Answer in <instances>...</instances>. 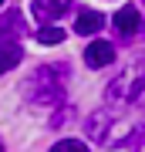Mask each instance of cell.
Segmentation results:
<instances>
[{
  "instance_id": "cell-15",
  "label": "cell",
  "mask_w": 145,
  "mask_h": 152,
  "mask_svg": "<svg viewBox=\"0 0 145 152\" xmlns=\"http://www.w3.org/2000/svg\"><path fill=\"white\" fill-rule=\"evenodd\" d=\"M142 4H145V0H142Z\"/></svg>"
},
{
  "instance_id": "cell-10",
  "label": "cell",
  "mask_w": 145,
  "mask_h": 152,
  "mask_svg": "<svg viewBox=\"0 0 145 152\" xmlns=\"http://www.w3.org/2000/svg\"><path fill=\"white\" fill-rule=\"evenodd\" d=\"M51 152H88V145L81 139H61V142H54Z\"/></svg>"
},
{
  "instance_id": "cell-4",
  "label": "cell",
  "mask_w": 145,
  "mask_h": 152,
  "mask_svg": "<svg viewBox=\"0 0 145 152\" xmlns=\"http://www.w3.org/2000/svg\"><path fill=\"white\" fill-rule=\"evenodd\" d=\"M115 61V48L108 41H91L85 48V64L88 68H105V64H111Z\"/></svg>"
},
{
  "instance_id": "cell-7",
  "label": "cell",
  "mask_w": 145,
  "mask_h": 152,
  "mask_svg": "<svg viewBox=\"0 0 145 152\" xmlns=\"http://www.w3.org/2000/svg\"><path fill=\"white\" fill-rule=\"evenodd\" d=\"M24 51L17 41H0V75H7V71H14L17 64H20Z\"/></svg>"
},
{
  "instance_id": "cell-13",
  "label": "cell",
  "mask_w": 145,
  "mask_h": 152,
  "mask_svg": "<svg viewBox=\"0 0 145 152\" xmlns=\"http://www.w3.org/2000/svg\"><path fill=\"white\" fill-rule=\"evenodd\" d=\"M0 152H4V142H0Z\"/></svg>"
},
{
  "instance_id": "cell-8",
  "label": "cell",
  "mask_w": 145,
  "mask_h": 152,
  "mask_svg": "<svg viewBox=\"0 0 145 152\" xmlns=\"http://www.w3.org/2000/svg\"><path fill=\"white\" fill-rule=\"evenodd\" d=\"M101 27H105V14H98V10H81L78 20H74L78 34H98Z\"/></svg>"
},
{
  "instance_id": "cell-14",
  "label": "cell",
  "mask_w": 145,
  "mask_h": 152,
  "mask_svg": "<svg viewBox=\"0 0 145 152\" xmlns=\"http://www.w3.org/2000/svg\"><path fill=\"white\" fill-rule=\"evenodd\" d=\"M0 4H4V0H0Z\"/></svg>"
},
{
  "instance_id": "cell-9",
  "label": "cell",
  "mask_w": 145,
  "mask_h": 152,
  "mask_svg": "<svg viewBox=\"0 0 145 152\" xmlns=\"http://www.w3.org/2000/svg\"><path fill=\"white\" fill-rule=\"evenodd\" d=\"M27 27H24V17L20 10H7L4 17H0V37H20Z\"/></svg>"
},
{
  "instance_id": "cell-5",
  "label": "cell",
  "mask_w": 145,
  "mask_h": 152,
  "mask_svg": "<svg viewBox=\"0 0 145 152\" xmlns=\"http://www.w3.org/2000/svg\"><path fill=\"white\" fill-rule=\"evenodd\" d=\"M111 24H115V31H118L122 37H132V34L142 31V14L135 10V7H122V10L111 17Z\"/></svg>"
},
{
  "instance_id": "cell-12",
  "label": "cell",
  "mask_w": 145,
  "mask_h": 152,
  "mask_svg": "<svg viewBox=\"0 0 145 152\" xmlns=\"http://www.w3.org/2000/svg\"><path fill=\"white\" fill-rule=\"evenodd\" d=\"M132 152H145V135L142 139H132Z\"/></svg>"
},
{
  "instance_id": "cell-1",
  "label": "cell",
  "mask_w": 145,
  "mask_h": 152,
  "mask_svg": "<svg viewBox=\"0 0 145 152\" xmlns=\"http://www.w3.org/2000/svg\"><path fill=\"white\" fill-rule=\"evenodd\" d=\"M64 81H68V64H44L24 81V95L37 105H54L64 95Z\"/></svg>"
},
{
  "instance_id": "cell-3",
  "label": "cell",
  "mask_w": 145,
  "mask_h": 152,
  "mask_svg": "<svg viewBox=\"0 0 145 152\" xmlns=\"http://www.w3.org/2000/svg\"><path fill=\"white\" fill-rule=\"evenodd\" d=\"M68 7H71V0H34L31 10H34V17H37L41 24H51V20H58V17H64Z\"/></svg>"
},
{
  "instance_id": "cell-6",
  "label": "cell",
  "mask_w": 145,
  "mask_h": 152,
  "mask_svg": "<svg viewBox=\"0 0 145 152\" xmlns=\"http://www.w3.org/2000/svg\"><path fill=\"white\" fill-rule=\"evenodd\" d=\"M85 129H88V139H95V142H108V129H111V115H108V112H95L91 118L85 122Z\"/></svg>"
},
{
  "instance_id": "cell-2",
  "label": "cell",
  "mask_w": 145,
  "mask_h": 152,
  "mask_svg": "<svg viewBox=\"0 0 145 152\" xmlns=\"http://www.w3.org/2000/svg\"><path fill=\"white\" fill-rule=\"evenodd\" d=\"M142 91H145V54L132 58V64L105 88V98H108V102H122V105H125V102H135Z\"/></svg>"
},
{
  "instance_id": "cell-11",
  "label": "cell",
  "mask_w": 145,
  "mask_h": 152,
  "mask_svg": "<svg viewBox=\"0 0 145 152\" xmlns=\"http://www.w3.org/2000/svg\"><path fill=\"white\" fill-rule=\"evenodd\" d=\"M37 41H41V44H61V41H64V31H61V27H51V24H47V27H41V31H37Z\"/></svg>"
}]
</instances>
